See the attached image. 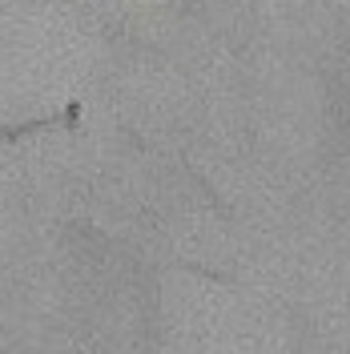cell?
<instances>
[{"instance_id":"1","label":"cell","mask_w":350,"mask_h":354,"mask_svg":"<svg viewBox=\"0 0 350 354\" xmlns=\"http://www.w3.org/2000/svg\"><path fill=\"white\" fill-rule=\"evenodd\" d=\"M48 125H57V117H37V121H24V125H0V141H8V145H17L21 137L28 133H41Z\"/></svg>"},{"instance_id":"2","label":"cell","mask_w":350,"mask_h":354,"mask_svg":"<svg viewBox=\"0 0 350 354\" xmlns=\"http://www.w3.org/2000/svg\"><path fill=\"white\" fill-rule=\"evenodd\" d=\"M77 121H81V101H68L65 113H61V125L65 129H77Z\"/></svg>"}]
</instances>
